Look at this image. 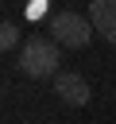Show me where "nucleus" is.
Returning <instances> with one entry per match:
<instances>
[{"label": "nucleus", "instance_id": "1", "mask_svg": "<svg viewBox=\"0 0 116 124\" xmlns=\"http://www.w3.org/2000/svg\"><path fill=\"white\" fill-rule=\"evenodd\" d=\"M58 62H62V46L50 35H31L23 43V50H19V70L27 78H58L54 74Z\"/></svg>", "mask_w": 116, "mask_h": 124}, {"label": "nucleus", "instance_id": "2", "mask_svg": "<svg viewBox=\"0 0 116 124\" xmlns=\"http://www.w3.org/2000/svg\"><path fill=\"white\" fill-rule=\"evenodd\" d=\"M89 35H93V23H89L85 16H77V12H58V16L50 19V39H54L58 46H66V50L89 46Z\"/></svg>", "mask_w": 116, "mask_h": 124}, {"label": "nucleus", "instance_id": "3", "mask_svg": "<svg viewBox=\"0 0 116 124\" xmlns=\"http://www.w3.org/2000/svg\"><path fill=\"white\" fill-rule=\"evenodd\" d=\"M54 93L66 101V105H89V81L81 78V74H73V70H62L58 78H54Z\"/></svg>", "mask_w": 116, "mask_h": 124}, {"label": "nucleus", "instance_id": "4", "mask_svg": "<svg viewBox=\"0 0 116 124\" xmlns=\"http://www.w3.org/2000/svg\"><path fill=\"white\" fill-rule=\"evenodd\" d=\"M89 23L108 43H116V0H89Z\"/></svg>", "mask_w": 116, "mask_h": 124}, {"label": "nucleus", "instance_id": "5", "mask_svg": "<svg viewBox=\"0 0 116 124\" xmlns=\"http://www.w3.org/2000/svg\"><path fill=\"white\" fill-rule=\"evenodd\" d=\"M15 43H19V27H15L12 19H4V23H0V46H4V50H12Z\"/></svg>", "mask_w": 116, "mask_h": 124}]
</instances>
